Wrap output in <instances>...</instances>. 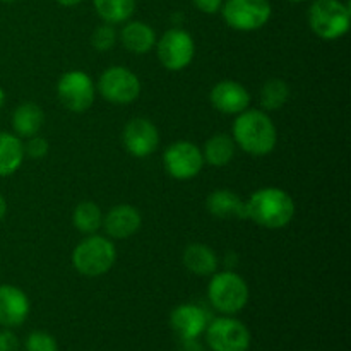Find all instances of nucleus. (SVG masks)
Segmentation results:
<instances>
[{
    "label": "nucleus",
    "mask_w": 351,
    "mask_h": 351,
    "mask_svg": "<svg viewBox=\"0 0 351 351\" xmlns=\"http://www.w3.org/2000/svg\"><path fill=\"white\" fill-rule=\"evenodd\" d=\"M295 216V202L288 192L278 187H263L245 201V219L267 230L290 225Z\"/></svg>",
    "instance_id": "nucleus-1"
},
{
    "label": "nucleus",
    "mask_w": 351,
    "mask_h": 351,
    "mask_svg": "<svg viewBox=\"0 0 351 351\" xmlns=\"http://www.w3.org/2000/svg\"><path fill=\"white\" fill-rule=\"evenodd\" d=\"M233 141L250 156H266L276 147L278 130L266 112L247 108L233 122Z\"/></svg>",
    "instance_id": "nucleus-2"
},
{
    "label": "nucleus",
    "mask_w": 351,
    "mask_h": 351,
    "mask_svg": "<svg viewBox=\"0 0 351 351\" xmlns=\"http://www.w3.org/2000/svg\"><path fill=\"white\" fill-rule=\"evenodd\" d=\"M72 266L86 278H98L108 273L117 261L112 240L101 235H88L72 250Z\"/></svg>",
    "instance_id": "nucleus-3"
},
{
    "label": "nucleus",
    "mask_w": 351,
    "mask_h": 351,
    "mask_svg": "<svg viewBox=\"0 0 351 351\" xmlns=\"http://www.w3.org/2000/svg\"><path fill=\"white\" fill-rule=\"evenodd\" d=\"M208 298L213 307L225 315L239 314L249 302V287L235 271L226 269L211 274Z\"/></svg>",
    "instance_id": "nucleus-4"
},
{
    "label": "nucleus",
    "mask_w": 351,
    "mask_h": 351,
    "mask_svg": "<svg viewBox=\"0 0 351 351\" xmlns=\"http://www.w3.org/2000/svg\"><path fill=\"white\" fill-rule=\"evenodd\" d=\"M351 10L341 0H314L308 9L311 29L321 40L332 41L345 36L350 29Z\"/></svg>",
    "instance_id": "nucleus-5"
},
{
    "label": "nucleus",
    "mask_w": 351,
    "mask_h": 351,
    "mask_svg": "<svg viewBox=\"0 0 351 351\" xmlns=\"http://www.w3.org/2000/svg\"><path fill=\"white\" fill-rule=\"evenodd\" d=\"M221 14L232 29L249 33L269 23L273 7L269 0H226L221 5Z\"/></svg>",
    "instance_id": "nucleus-6"
},
{
    "label": "nucleus",
    "mask_w": 351,
    "mask_h": 351,
    "mask_svg": "<svg viewBox=\"0 0 351 351\" xmlns=\"http://www.w3.org/2000/svg\"><path fill=\"white\" fill-rule=\"evenodd\" d=\"M156 55L167 71L178 72L189 67L195 53V43L191 33L180 27L168 29L160 40H156Z\"/></svg>",
    "instance_id": "nucleus-7"
},
{
    "label": "nucleus",
    "mask_w": 351,
    "mask_h": 351,
    "mask_svg": "<svg viewBox=\"0 0 351 351\" xmlns=\"http://www.w3.org/2000/svg\"><path fill=\"white\" fill-rule=\"evenodd\" d=\"M204 158L197 144L191 141H177L163 153V167L175 180H192L204 168Z\"/></svg>",
    "instance_id": "nucleus-8"
},
{
    "label": "nucleus",
    "mask_w": 351,
    "mask_h": 351,
    "mask_svg": "<svg viewBox=\"0 0 351 351\" xmlns=\"http://www.w3.org/2000/svg\"><path fill=\"white\" fill-rule=\"evenodd\" d=\"M98 93L110 103L129 105L141 95V81L130 69L113 65L98 79Z\"/></svg>",
    "instance_id": "nucleus-9"
},
{
    "label": "nucleus",
    "mask_w": 351,
    "mask_h": 351,
    "mask_svg": "<svg viewBox=\"0 0 351 351\" xmlns=\"http://www.w3.org/2000/svg\"><path fill=\"white\" fill-rule=\"evenodd\" d=\"M58 101L69 112H88L95 103V84L82 71H69L60 75L57 82Z\"/></svg>",
    "instance_id": "nucleus-10"
},
{
    "label": "nucleus",
    "mask_w": 351,
    "mask_h": 351,
    "mask_svg": "<svg viewBox=\"0 0 351 351\" xmlns=\"http://www.w3.org/2000/svg\"><path fill=\"white\" fill-rule=\"evenodd\" d=\"M204 332L213 351H247L252 341L249 328L233 317H218L208 322Z\"/></svg>",
    "instance_id": "nucleus-11"
},
{
    "label": "nucleus",
    "mask_w": 351,
    "mask_h": 351,
    "mask_svg": "<svg viewBox=\"0 0 351 351\" xmlns=\"http://www.w3.org/2000/svg\"><path fill=\"white\" fill-rule=\"evenodd\" d=\"M122 143L127 153L132 156H151L160 146V130L151 120L137 117L123 127Z\"/></svg>",
    "instance_id": "nucleus-12"
},
{
    "label": "nucleus",
    "mask_w": 351,
    "mask_h": 351,
    "mask_svg": "<svg viewBox=\"0 0 351 351\" xmlns=\"http://www.w3.org/2000/svg\"><path fill=\"white\" fill-rule=\"evenodd\" d=\"M209 101H211L213 108L218 110L219 113L239 115L249 108L250 95L245 86H242L240 82L225 79L213 86L211 93H209Z\"/></svg>",
    "instance_id": "nucleus-13"
},
{
    "label": "nucleus",
    "mask_w": 351,
    "mask_h": 351,
    "mask_svg": "<svg viewBox=\"0 0 351 351\" xmlns=\"http://www.w3.org/2000/svg\"><path fill=\"white\" fill-rule=\"evenodd\" d=\"M29 315V298L21 288L0 285V326L10 329L23 324Z\"/></svg>",
    "instance_id": "nucleus-14"
},
{
    "label": "nucleus",
    "mask_w": 351,
    "mask_h": 351,
    "mask_svg": "<svg viewBox=\"0 0 351 351\" xmlns=\"http://www.w3.org/2000/svg\"><path fill=\"white\" fill-rule=\"evenodd\" d=\"M170 326L180 339H199L208 326V314L199 305H178L171 311Z\"/></svg>",
    "instance_id": "nucleus-15"
},
{
    "label": "nucleus",
    "mask_w": 351,
    "mask_h": 351,
    "mask_svg": "<svg viewBox=\"0 0 351 351\" xmlns=\"http://www.w3.org/2000/svg\"><path fill=\"white\" fill-rule=\"evenodd\" d=\"M143 225L141 213L130 204H119L103 216V228L112 239L123 240L136 235Z\"/></svg>",
    "instance_id": "nucleus-16"
},
{
    "label": "nucleus",
    "mask_w": 351,
    "mask_h": 351,
    "mask_svg": "<svg viewBox=\"0 0 351 351\" xmlns=\"http://www.w3.org/2000/svg\"><path fill=\"white\" fill-rule=\"evenodd\" d=\"M206 209L218 219H245V201L228 189H218L206 199Z\"/></svg>",
    "instance_id": "nucleus-17"
},
{
    "label": "nucleus",
    "mask_w": 351,
    "mask_h": 351,
    "mask_svg": "<svg viewBox=\"0 0 351 351\" xmlns=\"http://www.w3.org/2000/svg\"><path fill=\"white\" fill-rule=\"evenodd\" d=\"M120 41L130 53L144 55L153 50L156 45V33L149 24L143 21H127L120 31Z\"/></svg>",
    "instance_id": "nucleus-18"
},
{
    "label": "nucleus",
    "mask_w": 351,
    "mask_h": 351,
    "mask_svg": "<svg viewBox=\"0 0 351 351\" xmlns=\"http://www.w3.org/2000/svg\"><path fill=\"white\" fill-rule=\"evenodd\" d=\"M182 261L187 271L195 276H211L218 269V257L215 250L204 243H191L185 247Z\"/></svg>",
    "instance_id": "nucleus-19"
},
{
    "label": "nucleus",
    "mask_w": 351,
    "mask_h": 351,
    "mask_svg": "<svg viewBox=\"0 0 351 351\" xmlns=\"http://www.w3.org/2000/svg\"><path fill=\"white\" fill-rule=\"evenodd\" d=\"M45 122V113L40 105L33 101L21 103L12 113V129L17 137H33L41 130Z\"/></svg>",
    "instance_id": "nucleus-20"
},
{
    "label": "nucleus",
    "mask_w": 351,
    "mask_h": 351,
    "mask_svg": "<svg viewBox=\"0 0 351 351\" xmlns=\"http://www.w3.org/2000/svg\"><path fill=\"white\" fill-rule=\"evenodd\" d=\"M24 144L16 134L0 132V177H10L24 160Z\"/></svg>",
    "instance_id": "nucleus-21"
},
{
    "label": "nucleus",
    "mask_w": 351,
    "mask_h": 351,
    "mask_svg": "<svg viewBox=\"0 0 351 351\" xmlns=\"http://www.w3.org/2000/svg\"><path fill=\"white\" fill-rule=\"evenodd\" d=\"M237 144L233 137L228 134H215L206 141L204 147H202V158L204 163L211 165V167H226L230 161L235 156Z\"/></svg>",
    "instance_id": "nucleus-22"
},
{
    "label": "nucleus",
    "mask_w": 351,
    "mask_h": 351,
    "mask_svg": "<svg viewBox=\"0 0 351 351\" xmlns=\"http://www.w3.org/2000/svg\"><path fill=\"white\" fill-rule=\"evenodd\" d=\"M72 225L84 235H95L103 226V213L93 201L79 202L72 213Z\"/></svg>",
    "instance_id": "nucleus-23"
},
{
    "label": "nucleus",
    "mask_w": 351,
    "mask_h": 351,
    "mask_svg": "<svg viewBox=\"0 0 351 351\" xmlns=\"http://www.w3.org/2000/svg\"><path fill=\"white\" fill-rule=\"evenodd\" d=\"M98 16L108 24L127 23L136 12V0H93Z\"/></svg>",
    "instance_id": "nucleus-24"
},
{
    "label": "nucleus",
    "mask_w": 351,
    "mask_h": 351,
    "mask_svg": "<svg viewBox=\"0 0 351 351\" xmlns=\"http://www.w3.org/2000/svg\"><path fill=\"white\" fill-rule=\"evenodd\" d=\"M288 98H290V88L283 79H267L263 84L259 93V101L264 112H274L287 105Z\"/></svg>",
    "instance_id": "nucleus-25"
},
{
    "label": "nucleus",
    "mask_w": 351,
    "mask_h": 351,
    "mask_svg": "<svg viewBox=\"0 0 351 351\" xmlns=\"http://www.w3.org/2000/svg\"><path fill=\"white\" fill-rule=\"evenodd\" d=\"M117 43V31L113 24L103 23L93 31L91 34V47L96 51H108L115 47Z\"/></svg>",
    "instance_id": "nucleus-26"
},
{
    "label": "nucleus",
    "mask_w": 351,
    "mask_h": 351,
    "mask_svg": "<svg viewBox=\"0 0 351 351\" xmlns=\"http://www.w3.org/2000/svg\"><path fill=\"white\" fill-rule=\"evenodd\" d=\"M26 351H58L57 339L45 331H33L24 343Z\"/></svg>",
    "instance_id": "nucleus-27"
},
{
    "label": "nucleus",
    "mask_w": 351,
    "mask_h": 351,
    "mask_svg": "<svg viewBox=\"0 0 351 351\" xmlns=\"http://www.w3.org/2000/svg\"><path fill=\"white\" fill-rule=\"evenodd\" d=\"M48 151H50V144L38 134L33 137H27V143L24 144V154H27L33 160H41V158L47 156Z\"/></svg>",
    "instance_id": "nucleus-28"
},
{
    "label": "nucleus",
    "mask_w": 351,
    "mask_h": 351,
    "mask_svg": "<svg viewBox=\"0 0 351 351\" xmlns=\"http://www.w3.org/2000/svg\"><path fill=\"white\" fill-rule=\"evenodd\" d=\"M21 345L17 336L9 329L0 331V351H19Z\"/></svg>",
    "instance_id": "nucleus-29"
},
{
    "label": "nucleus",
    "mask_w": 351,
    "mask_h": 351,
    "mask_svg": "<svg viewBox=\"0 0 351 351\" xmlns=\"http://www.w3.org/2000/svg\"><path fill=\"white\" fill-rule=\"evenodd\" d=\"M194 7L204 14H216L221 10L223 0H192Z\"/></svg>",
    "instance_id": "nucleus-30"
},
{
    "label": "nucleus",
    "mask_w": 351,
    "mask_h": 351,
    "mask_svg": "<svg viewBox=\"0 0 351 351\" xmlns=\"http://www.w3.org/2000/svg\"><path fill=\"white\" fill-rule=\"evenodd\" d=\"M180 351H206L197 339H180Z\"/></svg>",
    "instance_id": "nucleus-31"
},
{
    "label": "nucleus",
    "mask_w": 351,
    "mask_h": 351,
    "mask_svg": "<svg viewBox=\"0 0 351 351\" xmlns=\"http://www.w3.org/2000/svg\"><path fill=\"white\" fill-rule=\"evenodd\" d=\"M5 213H7V201L3 199V195H0V221L3 219Z\"/></svg>",
    "instance_id": "nucleus-32"
},
{
    "label": "nucleus",
    "mask_w": 351,
    "mask_h": 351,
    "mask_svg": "<svg viewBox=\"0 0 351 351\" xmlns=\"http://www.w3.org/2000/svg\"><path fill=\"white\" fill-rule=\"evenodd\" d=\"M57 2L64 7H74L77 5V3H81L82 0H57Z\"/></svg>",
    "instance_id": "nucleus-33"
},
{
    "label": "nucleus",
    "mask_w": 351,
    "mask_h": 351,
    "mask_svg": "<svg viewBox=\"0 0 351 351\" xmlns=\"http://www.w3.org/2000/svg\"><path fill=\"white\" fill-rule=\"evenodd\" d=\"M3 103H5V91H3L2 88H0V108L3 106Z\"/></svg>",
    "instance_id": "nucleus-34"
},
{
    "label": "nucleus",
    "mask_w": 351,
    "mask_h": 351,
    "mask_svg": "<svg viewBox=\"0 0 351 351\" xmlns=\"http://www.w3.org/2000/svg\"><path fill=\"white\" fill-rule=\"evenodd\" d=\"M288 2H305V0H288Z\"/></svg>",
    "instance_id": "nucleus-35"
},
{
    "label": "nucleus",
    "mask_w": 351,
    "mask_h": 351,
    "mask_svg": "<svg viewBox=\"0 0 351 351\" xmlns=\"http://www.w3.org/2000/svg\"><path fill=\"white\" fill-rule=\"evenodd\" d=\"M2 2H5V3H10V2H14V0H2Z\"/></svg>",
    "instance_id": "nucleus-36"
}]
</instances>
